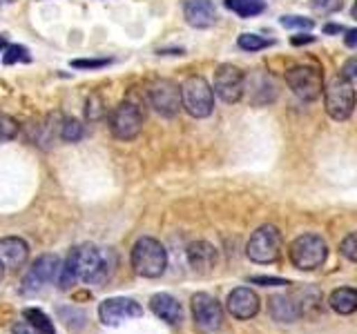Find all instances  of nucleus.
<instances>
[{"mask_svg":"<svg viewBox=\"0 0 357 334\" xmlns=\"http://www.w3.org/2000/svg\"><path fill=\"white\" fill-rule=\"evenodd\" d=\"M259 296L250 287H237L228 294V312L239 321L252 319L259 312Z\"/></svg>","mask_w":357,"mask_h":334,"instance_id":"nucleus-14","label":"nucleus"},{"mask_svg":"<svg viewBox=\"0 0 357 334\" xmlns=\"http://www.w3.org/2000/svg\"><path fill=\"white\" fill-rule=\"evenodd\" d=\"M252 283H261V285H286L284 278H273V276H252Z\"/></svg>","mask_w":357,"mask_h":334,"instance_id":"nucleus-33","label":"nucleus"},{"mask_svg":"<svg viewBox=\"0 0 357 334\" xmlns=\"http://www.w3.org/2000/svg\"><path fill=\"white\" fill-rule=\"evenodd\" d=\"M245 92V76L234 65H219L215 72V94L223 103H239Z\"/></svg>","mask_w":357,"mask_h":334,"instance_id":"nucleus-11","label":"nucleus"},{"mask_svg":"<svg viewBox=\"0 0 357 334\" xmlns=\"http://www.w3.org/2000/svg\"><path fill=\"white\" fill-rule=\"evenodd\" d=\"M18 134V122L0 111V141H11Z\"/></svg>","mask_w":357,"mask_h":334,"instance_id":"nucleus-26","label":"nucleus"},{"mask_svg":"<svg viewBox=\"0 0 357 334\" xmlns=\"http://www.w3.org/2000/svg\"><path fill=\"white\" fill-rule=\"evenodd\" d=\"M286 83L299 100H315L321 96V72L312 65H297L286 72Z\"/></svg>","mask_w":357,"mask_h":334,"instance_id":"nucleus-8","label":"nucleus"},{"mask_svg":"<svg viewBox=\"0 0 357 334\" xmlns=\"http://www.w3.org/2000/svg\"><path fill=\"white\" fill-rule=\"evenodd\" d=\"M326 31H328V33H340V31H344V27H337V25H328V27H326Z\"/></svg>","mask_w":357,"mask_h":334,"instance_id":"nucleus-36","label":"nucleus"},{"mask_svg":"<svg viewBox=\"0 0 357 334\" xmlns=\"http://www.w3.org/2000/svg\"><path fill=\"white\" fill-rule=\"evenodd\" d=\"M328 303L337 315H353L357 310V292L353 287H340L331 294Z\"/></svg>","mask_w":357,"mask_h":334,"instance_id":"nucleus-20","label":"nucleus"},{"mask_svg":"<svg viewBox=\"0 0 357 334\" xmlns=\"http://www.w3.org/2000/svg\"><path fill=\"white\" fill-rule=\"evenodd\" d=\"M61 261L56 254H43L31 263L27 274L22 276V292L25 294H36L45 285H50L54 278H59Z\"/></svg>","mask_w":357,"mask_h":334,"instance_id":"nucleus-10","label":"nucleus"},{"mask_svg":"<svg viewBox=\"0 0 357 334\" xmlns=\"http://www.w3.org/2000/svg\"><path fill=\"white\" fill-rule=\"evenodd\" d=\"M61 138L65 143H78L83 138V125H81V120H76V118H67L63 120V125H61Z\"/></svg>","mask_w":357,"mask_h":334,"instance_id":"nucleus-24","label":"nucleus"},{"mask_svg":"<svg viewBox=\"0 0 357 334\" xmlns=\"http://www.w3.org/2000/svg\"><path fill=\"white\" fill-rule=\"evenodd\" d=\"M268 312L279 323H295L301 315L297 301L286 294H275L268 299Z\"/></svg>","mask_w":357,"mask_h":334,"instance_id":"nucleus-17","label":"nucleus"},{"mask_svg":"<svg viewBox=\"0 0 357 334\" xmlns=\"http://www.w3.org/2000/svg\"><path fill=\"white\" fill-rule=\"evenodd\" d=\"M143 315V308L137 303L134 299L126 296H114V299H105L103 303L98 305V317L105 326H121V323L139 319Z\"/></svg>","mask_w":357,"mask_h":334,"instance_id":"nucleus-13","label":"nucleus"},{"mask_svg":"<svg viewBox=\"0 0 357 334\" xmlns=\"http://www.w3.org/2000/svg\"><path fill=\"white\" fill-rule=\"evenodd\" d=\"M324 103H326L328 116L335 120L351 118L355 109V89L353 83L346 81L344 76H335L324 89Z\"/></svg>","mask_w":357,"mask_h":334,"instance_id":"nucleus-6","label":"nucleus"},{"mask_svg":"<svg viewBox=\"0 0 357 334\" xmlns=\"http://www.w3.org/2000/svg\"><path fill=\"white\" fill-rule=\"evenodd\" d=\"M150 308H152V312L159 319H163L165 323H178L183 319V310H181V303L172 296V294H165V292H161V294H154L152 299H150Z\"/></svg>","mask_w":357,"mask_h":334,"instance_id":"nucleus-18","label":"nucleus"},{"mask_svg":"<svg viewBox=\"0 0 357 334\" xmlns=\"http://www.w3.org/2000/svg\"><path fill=\"white\" fill-rule=\"evenodd\" d=\"M143 111L132 100H123V103L112 111L109 116V129L119 141H132L137 138L143 129Z\"/></svg>","mask_w":357,"mask_h":334,"instance_id":"nucleus-7","label":"nucleus"},{"mask_svg":"<svg viewBox=\"0 0 357 334\" xmlns=\"http://www.w3.org/2000/svg\"><path fill=\"white\" fill-rule=\"evenodd\" d=\"M315 38L312 36H304V38H293V45H301V42H312Z\"/></svg>","mask_w":357,"mask_h":334,"instance_id":"nucleus-35","label":"nucleus"},{"mask_svg":"<svg viewBox=\"0 0 357 334\" xmlns=\"http://www.w3.org/2000/svg\"><path fill=\"white\" fill-rule=\"evenodd\" d=\"M29 259V245L18 239V237H7L0 239V263L3 267H11V270H18L27 263Z\"/></svg>","mask_w":357,"mask_h":334,"instance_id":"nucleus-16","label":"nucleus"},{"mask_svg":"<svg viewBox=\"0 0 357 334\" xmlns=\"http://www.w3.org/2000/svg\"><path fill=\"white\" fill-rule=\"evenodd\" d=\"M183 16L190 27L206 29L217 22V7L212 5V0H188L183 7Z\"/></svg>","mask_w":357,"mask_h":334,"instance_id":"nucleus-15","label":"nucleus"},{"mask_svg":"<svg viewBox=\"0 0 357 334\" xmlns=\"http://www.w3.org/2000/svg\"><path fill=\"white\" fill-rule=\"evenodd\" d=\"M109 61L100 58V61H74L72 67H78V70H98V67H105Z\"/></svg>","mask_w":357,"mask_h":334,"instance_id":"nucleus-30","label":"nucleus"},{"mask_svg":"<svg viewBox=\"0 0 357 334\" xmlns=\"http://www.w3.org/2000/svg\"><path fill=\"white\" fill-rule=\"evenodd\" d=\"M282 245H284L282 232L275 225H261L250 237L248 245H245V254H248L250 261L268 265L275 263L282 256Z\"/></svg>","mask_w":357,"mask_h":334,"instance_id":"nucleus-5","label":"nucleus"},{"mask_svg":"<svg viewBox=\"0 0 357 334\" xmlns=\"http://www.w3.org/2000/svg\"><path fill=\"white\" fill-rule=\"evenodd\" d=\"M340 76H344L346 81H351V83H353V81H355V76H357V61H355V58H351L349 63H346Z\"/></svg>","mask_w":357,"mask_h":334,"instance_id":"nucleus-32","label":"nucleus"},{"mask_svg":"<svg viewBox=\"0 0 357 334\" xmlns=\"http://www.w3.org/2000/svg\"><path fill=\"white\" fill-rule=\"evenodd\" d=\"M192 315L201 334H219L223 330V310L215 296L199 292L192 296Z\"/></svg>","mask_w":357,"mask_h":334,"instance_id":"nucleus-9","label":"nucleus"},{"mask_svg":"<svg viewBox=\"0 0 357 334\" xmlns=\"http://www.w3.org/2000/svg\"><path fill=\"white\" fill-rule=\"evenodd\" d=\"M271 45L273 40H266L261 36H257V33H241L239 36V47L245 51H259V49L271 47Z\"/></svg>","mask_w":357,"mask_h":334,"instance_id":"nucleus-25","label":"nucleus"},{"mask_svg":"<svg viewBox=\"0 0 357 334\" xmlns=\"http://www.w3.org/2000/svg\"><path fill=\"white\" fill-rule=\"evenodd\" d=\"M178 92H181V107L192 118H206L215 109V94H212V87L208 85L206 78H185L181 87H178Z\"/></svg>","mask_w":357,"mask_h":334,"instance_id":"nucleus-3","label":"nucleus"},{"mask_svg":"<svg viewBox=\"0 0 357 334\" xmlns=\"http://www.w3.org/2000/svg\"><path fill=\"white\" fill-rule=\"evenodd\" d=\"M0 3H7V0H0Z\"/></svg>","mask_w":357,"mask_h":334,"instance_id":"nucleus-39","label":"nucleus"},{"mask_svg":"<svg viewBox=\"0 0 357 334\" xmlns=\"http://www.w3.org/2000/svg\"><path fill=\"white\" fill-rule=\"evenodd\" d=\"M148 98H150V105L165 118L176 116L178 109H181V92H178V85L172 81H165V78L150 85Z\"/></svg>","mask_w":357,"mask_h":334,"instance_id":"nucleus-12","label":"nucleus"},{"mask_svg":"<svg viewBox=\"0 0 357 334\" xmlns=\"http://www.w3.org/2000/svg\"><path fill=\"white\" fill-rule=\"evenodd\" d=\"M11 332H14V334H45V332H40V330L33 328L31 323H27V321H20V323H16V326L11 328Z\"/></svg>","mask_w":357,"mask_h":334,"instance_id":"nucleus-31","label":"nucleus"},{"mask_svg":"<svg viewBox=\"0 0 357 334\" xmlns=\"http://www.w3.org/2000/svg\"><path fill=\"white\" fill-rule=\"evenodd\" d=\"M282 25L284 27H299V29H310L315 22L310 18H301V16H284L282 18Z\"/></svg>","mask_w":357,"mask_h":334,"instance_id":"nucleus-29","label":"nucleus"},{"mask_svg":"<svg viewBox=\"0 0 357 334\" xmlns=\"http://www.w3.org/2000/svg\"><path fill=\"white\" fill-rule=\"evenodd\" d=\"M188 261L195 270H210L217 263V250L206 241H197L188 245Z\"/></svg>","mask_w":357,"mask_h":334,"instance_id":"nucleus-19","label":"nucleus"},{"mask_svg":"<svg viewBox=\"0 0 357 334\" xmlns=\"http://www.w3.org/2000/svg\"><path fill=\"white\" fill-rule=\"evenodd\" d=\"M226 7L241 18H250L266 9V0H226Z\"/></svg>","mask_w":357,"mask_h":334,"instance_id":"nucleus-21","label":"nucleus"},{"mask_svg":"<svg viewBox=\"0 0 357 334\" xmlns=\"http://www.w3.org/2000/svg\"><path fill=\"white\" fill-rule=\"evenodd\" d=\"M107 274L105 254L96 245H78L67 256L65 265H61L59 272V287L70 289L78 278L85 283H98Z\"/></svg>","mask_w":357,"mask_h":334,"instance_id":"nucleus-1","label":"nucleus"},{"mask_svg":"<svg viewBox=\"0 0 357 334\" xmlns=\"http://www.w3.org/2000/svg\"><path fill=\"white\" fill-rule=\"evenodd\" d=\"M132 267L139 276L159 278L167 267L165 248L156 239L150 237L139 239L132 248Z\"/></svg>","mask_w":357,"mask_h":334,"instance_id":"nucleus-2","label":"nucleus"},{"mask_svg":"<svg viewBox=\"0 0 357 334\" xmlns=\"http://www.w3.org/2000/svg\"><path fill=\"white\" fill-rule=\"evenodd\" d=\"M355 42H357V29H349L346 31V45H349V47H355Z\"/></svg>","mask_w":357,"mask_h":334,"instance_id":"nucleus-34","label":"nucleus"},{"mask_svg":"<svg viewBox=\"0 0 357 334\" xmlns=\"http://www.w3.org/2000/svg\"><path fill=\"white\" fill-rule=\"evenodd\" d=\"M340 252L349 259L351 263H355L357 261V237L351 232L349 237H346L344 241H342V245H340Z\"/></svg>","mask_w":357,"mask_h":334,"instance_id":"nucleus-27","label":"nucleus"},{"mask_svg":"<svg viewBox=\"0 0 357 334\" xmlns=\"http://www.w3.org/2000/svg\"><path fill=\"white\" fill-rule=\"evenodd\" d=\"M22 317H25L27 323H31L33 328L45 332V334H54L56 332L52 319L45 315V312H40V310H25V312H22Z\"/></svg>","mask_w":357,"mask_h":334,"instance_id":"nucleus-22","label":"nucleus"},{"mask_svg":"<svg viewBox=\"0 0 357 334\" xmlns=\"http://www.w3.org/2000/svg\"><path fill=\"white\" fill-rule=\"evenodd\" d=\"M312 9L321 11V14H335V11H340L344 0H310Z\"/></svg>","mask_w":357,"mask_h":334,"instance_id":"nucleus-28","label":"nucleus"},{"mask_svg":"<svg viewBox=\"0 0 357 334\" xmlns=\"http://www.w3.org/2000/svg\"><path fill=\"white\" fill-rule=\"evenodd\" d=\"M5 47H7V38H5V36H0V54H3Z\"/></svg>","mask_w":357,"mask_h":334,"instance_id":"nucleus-37","label":"nucleus"},{"mask_svg":"<svg viewBox=\"0 0 357 334\" xmlns=\"http://www.w3.org/2000/svg\"><path fill=\"white\" fill-rule=\"evenodd\" d=\"M0 281H3V263H0Z\"/></svg>","mask_w":357,"mask_h":334,"instance_id":"nucleus-38","label":"nucleus"},{"mask_svg":"<svg viewBox=\"0 0 357 334\" xmlns=\"http://www.w3.org/2000/svg\"><path fill=\"white\" fill-rule=\"evenodd\" d=\"M328 256L326 241L317 234H301L293 243H290V261L297 267V270H317L324 265Z\"/></svg>","mask_w":357,"mask_h":334,"instance_id":"nucleus-4","label":"nucleus"},{"mask_svg":"<svg viewBox=\"0 0 357 334\" xmlns=\"http://www.w3.org/2000/svg\"><path fill=\"white\" fill-rule=\"evenodd\" d=\"M31 56L29 49L22 47V45H7L3 49V63L5 65H14V63H29Z\"/></svg>","mask_w":357,"mask_h":334,"instance_id":"nucleus-23","label":"nucleus"}]
</instances>
